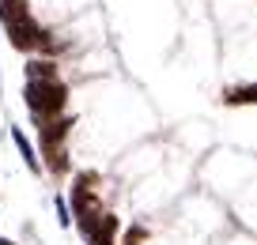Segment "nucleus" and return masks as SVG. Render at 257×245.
Segmentation results:
<instances>
[{
    "label": "nucleus",
    "instance_id": "f257e3e1",
    "mask_svg": "<svg viewBox=\"0 0 257 245\" xmlns=\"http://www.w3.org/2000/svg\"><path fill=\"white\" fill-rule=\"evenodd\" d=\"M23 98H27V110L34 113V121H38V125H46V121H57V117L64 113V102H68V87H64L61 79L27 83Z\"/></svg>",
    "mask_w": 257,
    "mask_h": 245
},
{
    "label": "nucleus",
    "instance_id": "f03ea898",
    "mask_svg": "<svg viewBox=\"0 0 257 245\" xmlns=\"http://www.w3.org/2000/svg\"><path fill=\"white\" fill-rule=\"evenodd\" d=\"M98 177L95 174H80L72 181V219H76V226H80V234L87 237L91 230H95V222L102 219V200H98V192L91 189Z\"/></svg>",
    "mask_w": 257,
    "mask_h": 245
},
{
    "label": "nucleus",
    "instance_id": "7ed1b4c3",
    "mask_svg": "<svg viewBox=\"0 0 257 245\" xmlns=\"http://www.w3.org/2000/svg\"><path fill=\"white\" fill-rule=\"evenodd\" d=\"M68 128H72V117H57V121L38 125V140H42V151H46V166L53 170V174H64V170H68V155H64Z\"/></svg>",
    "mask_w": 257,
    "mask_h": 245
},
{
    "label": "nucleus",
    "instance_id": "20e7f679",
    "mask_svg": "<svg viewBox=\"0 0 257 245\" xmlns=\"http://www.w3.org/2000/svg\"><path fill=\"white\" fill-rule=\"evenodd\" d=\"M113 234H117V215L106 211L102 219L95 222V230L87 234V241H91V245H113Z\"/></svg>",
    "mask_w": 257,
    "mask_h": 245
},
{
    "label": "nucleus",
    "instance_id": "39448f33",
    "mask_svg": "<svg viewBox=\"0 0 257 245\" xmlns=\"http://www.w3.org/2000/svg\"><path fill=\"white\" fill-rule=\"evenodd\" d=\"M31 19V8H27V0H0V23L12 27V23H23Z\"/></svg>",
    "mask_w": 257,
    "mask_h": 245
},
{
    "label": "nucleus",
    "instance_id": "423d86ee",
    "mask_svg": "<svg viewBox=\"0 0 257 245\" xmlns=\"http://www.w3.org/2000/svg\"><path fill=\"white\" fill-rule=\"evenodd\" d=\"M12 140H16V147H19V155H23V162H27V170L31 174H42V162H38V155H34V147H31V140H27L19 128H12Z\"/></svg>",
    "mask_w": 257,
    "mask_h": 245
},
{
    "label": "nucleus",
    "instance_id": "0eeeda50",
    "mask_svg": "<svg viewBox=\"0 0 257 245\" xmlns=\"http://www.w3.org/2000/svg\"><path fill=\"white\" fill-rule=\"evenodd\" d=\"M46 79H57L53 61H27V83H46Z\"/></svg>",
    "mask_w": 257,
    "mask_h": 245
},
{
    "label": "nucleus",
    "instance_id": "6e6552de",
    "mask_svg": "<svg viewBox=\"0 0 257 245\" xmlns=\"http://www.w3.org/2000/svg\"><path fill=\"white\" fill-rule=\"evenodd\" d=\"M223 102H227V106H249V102H257V83H246V87L227 91Z\"/></svg>",
    "mask_w": 257,
    "mask_h": 245
},
{
    "label": "nucleus",
    "instance_id": "1a4fd4ad",
    "mask_svg": "<svg viewBox=\"0 0 257 245\" xmlns=\"http://www.w3.org/2000/svg\"><path fill=\"white\" fill-rule=\"evenodd\" d=\"M148 241V230L144 226H128L125 234H121V245H144Z\"/></svg>",
    "mask_w": 257,
    "mask_h": 245
},
{
    "label": "nucleus",
    "instance_id": "9d476101",
    "mask_svg": "<svg viewBox=\"0 0 257 245\" xmlns=\"http://www.w3.org/2000/svg\"><path fill=\"white\" fill-rule=\"evenodd\" d=\"M53 204H57V219H61V226H72V211H68V204H64V196H57Z\"/></svg>",
    "mask_w": 257,
    "mask_h": 245
},
{
    "label": "nucleus",
    "instance_id": "9b49d317",
    "mask_svg": "<svg viewBox=\"0 0 257 245\" xmlns=\"http://www.w3.org/2000/svg\"><path fill=\"white\" fill-rule=\"evenodd\" d=\"M0 245H16V241H8V237H4V234H0Z\"/></svg>",
    "mask_w": 257,
    "mask_h": 245
}]
</instances>
